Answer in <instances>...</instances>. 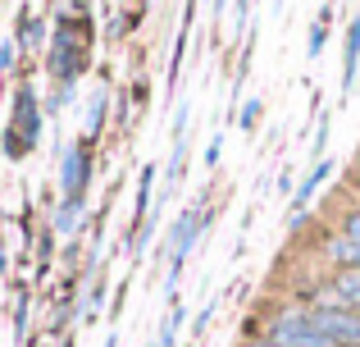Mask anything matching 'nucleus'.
Masks as SVG:
<instances>
[{
  "instance_id": "nucleus-1",
  "label": "nucleus",
  "mask_w": 360,
  "mask_h": 347,
  "mask_svg": "<svg viewBox=\"0 0 360 347\" xmlns=\"http://www.w3.org/2000/svg\"><path fill=\"white\" fill-rule=\"evenodd\" d=\"M37 146H41V106H37V92L23 82L14 92V115L5 124V156L9 160H23Z\"/></svg>"
},
{
  "instance_id": "nucleus-2",
  "label": "nucleus",
  "mask_w": 360,
  "mask_h": 347,
  "mask_svg": "<svg viewBox=\"0 0 360 347\" xmlns=\"http://www.w3.org/2000/svg\"><path fill=\"white\" fill-rule=\"evenodd\" d=\"M205 229H210V215H205V210H183L174 220V233H169V275H165L169 297H178L174 288H178V279H183V265H187V256L196 251V242H201Z\"/></svg>"
},
{
  "instance_id": "nucleus-3",
  "label": "nucleus",
  "mask_w": 360,
  "mask_h": 347,
  "mask_svg": "<svg viewBox=\"0 0 360 347\" xmlns=\"http://www.w3.org/2000/svg\"><path fill=\"white\" fill-rule=\"evenodd\" d=\"M264 339H274V343H283V347H333L324 334L315 329V324H310V311L301 302L278 306V311L269 315V324H264Z\"/></svg>"
},
{
  "instance_id": "nucleus-4",
  "label": "nucleus",
  "mask_w": 360,
  "mask_h": 347,
  "mask_svg": "<svg viewBox=\"0 0 360 347\" xmlns=\"http://www.w3.org/2000/svg\"><path fill=\"white\" fill-rule=\"evenodd\" d=\"M310 324L324 334L333 347H360V315L342 311V306H328V302H310Z\"/></svg>"
},
{
  "instance_id": "nucleus-5",
  "label": "nucleus",
  "mask_w": 360,
  "mask_h": 347,
  "mask_svg": "<svg viewBox=\"0 0 360 347\" xmlns=\"http://www.w3.org/2000/svg\"><path fill=\"white\" fill-rule=\"evenodd\" d=\"M87 183H91V151L87 146H69L60 165V201H87Z\"/></svg>"
},
{
  "instance_id": "nucleus-6",
  "label": "nucleus",
  "mask_w": 360,
  "mask_h": 347,
  "mask_svg": "<svg viewBox=\"0 0 360 347\" xmlns=\"http://www.w3.org/2000/svg\"><path fill=\"white\" fill-rule=\"evenodd\" d=\"M46 64H51V78H60V87H73L78 73H82V64H87V55H82V51H64V46H51Z\"/></svg>"
},
{
  "instance_id": "nucleus-7",
  "label": "nucleus",
  "mask_w": 360,
  "mask_h": 347,
  "mask_svg": "<svg viewBox=\"0 0 360 347\" xmlns=\"http://www.w3.org/2000/svg\"><path fill=\"white\" fill-rule=\"evenodd\" d=\"M82 224H87V201H60L51 215V233L55 238H73V233H82Z\"/></svg>"
},
{
  "instance_id": "nucleus-8",
  "label": "nucleus",
  "mask_w": 360,
  "mask_h": 347,
  "mask_svg": "<svg viewBox=\"0 0 360 347\" xmlns=\"http://www.w3.org/2000/svg\"><path fill=\"white\" fill-rule=\"evenodd\" d=\"M356 64H360V18L347 23V46H342V96L356 87Z\"/></svg>"
},
{
  "instance_id": "nucleus-9",
  "label": "nucleus",
  "mask_w": 360,
  "mask_h": 347,
  "mask_svg": "<svg viewBox=\"0 0 360 347\" xmlns=\"http://www.w3.org/2000/svg\"><path fill=\"white\" fill-rule=\"evenodd\" d=\"M41 42H51L46 18L32 14V9H23V14H18V46H23V51H41Z\"/></svg>"
},
{
  "instance_id": "nucleus-10",
  "label": "nucleus",
  "mask_w": 360,
  "mask_h": 347,
  "mask_svg": "<svg viewBox=\"0 0 360 347\" xmlns=\"http://www.w3.org/2000/svg\"><path fill=\"white\" fill-rule=\"evenodd\" d=\"M328 174H333V160H315V165H310V174L301 178V187H297V201H292V210H306L310 196H315V187L324 183Z\"/></svg>"
},
{
  "instance_id": "nucleus-11",
  "label": "nucleus",
  "mask_w": 360,
  "mask_h": 347,
  "mask_svg": "<svg viewBox=\"0 0 360 347\" xmlns=\"http://www.w3.org/2000/svg\"><path fill=\"white\" fill-rule=\"evenodd\" d=\"M324 256L333 260L338 270H352V265H360V247H356L352 238H342V233H338V238H328V242H324Z\"/></svg>"
},
{
  "instance_id": "nucleus-12",
  "label": "nucleus",
  "mask_w": 360,
  "mask_h": 347,
  "mask_svg": "<svg viewBox=\"0 0 360 347\" xmlns=\"http://www.w3.org/2000/svg\"><path fill=\"white\" fill-rule=\"evenodd\" d=\"M150 187H155V165H141V178H137V215H132V229L137 224H146V210L155 201H150Z\"/></svg>"
},
{
  "instance_id": "nucleus-13",
  "label": "nucleus",
  "mask_w": 360,
  "mask_h": 347,
  "mask_svg": "<svg viewBox=\"0 0 360 347\" xmlns=\"http://www.w3.org/2000/svg\"><path fill=\"white\" fill-rule=\"evenodd\" d=\"M183 320H187V311L174 302V306H169V315H165V324H160L155 347H174V343H178V329H183Z\"/></svg>"
},
{
  "instance_id": "nucleus-14",
  "label": "nucleus",
  "mask_w": 360,
  "mask_h": 347,
  "mask_svg": "<svg viewBox=\"0 0 360 347\" xmlns=\"http://www.w3.org/2000/svg\"><path fill=\"white\" fill-rule=\"evenodd\" d=\"M328 18H333V9H319V18L310 23V46H306L310 60H319V55H324V42H328Z\"/></svg>"
},
{
  "instance_id": "nucleus-15",
  "label": "nucleus",
  "mask_w": 360,
  "mask_h": 347,
  "mask_svg": "<svg viewBox=\"0 0 360 347\" xmlns=\"http://www.w3.org/2000/svg\"><path fill=\"white\" fill-rule=\"evenodd\" d=\"M105 106H110V96H105V92H96V96H91V115H87V128H82V146H87L91 137H96L101 128H105Z\"/></svg>"
},
{
  "instance_id": "nucleus-16",
  "label": "nucleus",
  "mask_w": 360,
  "mask_h": 347,
  "mask_svg": "<svg viewBox=\"0 0 360 347\" xmlns=\"http://www.w3.org/2000/svg\"><path fill=\"white\" fill-rule=\"evenodd\" d=\"M187 151H192V146H187V137H178L174 151H169V187H165V192H174V183L183 178V160H187Z\"/></svg>"
},
{
  "instance_id": "nucleus-17",
  "label": "nucleus",
  "mask_w": 360,
  "mask_h": 347,
  "mask_svg": "<svg viewBox=\"0 0 360 347\" xmlns=\"http://www.w3.org/2000/svg\"><path fill=\"white\" fill-rule=\"evenodd\" d=\"M260 115H264V106H260V101H246V106H242V119H238V124L246 128V133H255V124H260Z\"/></svg>"
},
{
  "instance_id": "nucleus-18",
  "label": "nucleus",
  "mask_w": 360,
  "mask_h": 347,
  "mask_svg": "<svg viewBox=\"0 0 360 347\" xmlns=\"http://www.w3.org/2000/svg\"><path fill=\"white\" fill-rule=\"evenodd\" d=\"M342 238H352L360 247V206H352V210L342 215Z\"/></svg>"
},
{
  "instance_id": "nucleus-19",
  "label": "nucleus",
  "mask_w": 360,
  "mask_h": 347,
  "mask_svg": "<svg viewBox=\"0 0 360 347\" xmlns=\"http://www.w3.org/2000/svg\"><path fill=\"white\" fill-rule=\"evenodd\" d=\"M14 60H18V42H0V78L14 73Z\"/></svg>"
},
{
  "instance_id": "nucleus-20",
  "label": "nucleus",
  "mask_w": 360,
  "mask_h": 347,
  "mask_svg": "<svg viewBox=\"0 0 360 347\" xmlns=\"http://www.w3.org/2000/svg\"><path fill=\"white\" fill-rule=\"evenodd\" d=\"M214 306H219V302H205V306H201V315H196V320H192V339H201V334H205V324H210Z\"/></svg>"
},
{
  "instance_id": "nucleus-21",
  "label": "nucleus",
  "mask_w": 360,
  "mask_h": 347,
  "mask_svg": "<svg viewBox=\"0 0 360 347\" xmlns=\"http://www.w3.org/2000/svg\"><path fill=\"white\" fill-rule=\"evenodd\" d=\"M219 151H224V137H214V142L205 146V170H214V165H219Z\"/></svg>"
},
{
  "instance_id": "nucleus-22",
  "label": "nucleus",
  "mask_w": 360,
  "mask_h": 347,
  "mask_svg": "<svg viewBox=\"0 0 360 347\" xmlns=\"http://www.w3.org/2000/svg\"><path fill=\"white\" fill-rule=\"evenodd\" d=\"M324 142H328V115H319V133H315V151H310V156L324 151Z\"/></svg>"
},
{
  "instance_id": "nucleus-23",
  "label": "nucleus",
  "mask_w": 360,
  "mask_h": 347,
  "mask_svg": "<svg viewBox=\"0 0 360 347\" xmlns=\"http://www.w3.org/2000/svg\"><path fill=\"white\" fill-rule=\"evenodd\" d=\"M14 329H18V334L27 329V297H23V302H18V315H14Z\"/></svg>"
},
{
  "instance_id": "nucleus-24",
  "label": "nucleus",
  "mask_w": 360,
  "mask_h": 347,
  "mask_svg": "<svg viewBox=\"0 0 360 347\" xmlns=\"http://www.w3.org/2000/svg\"><path fill=\"white\" fill-rule=\"evenodd\" d=\"M5 270H9V256H5V233H0V279H5Z\"/></svg>"
},
{
  "instance_id": "nucleus-25",
  "label": "nucleus",
  "mask_w": 360,
  "mask_h": 347,
  "mask_svg": "<svg viewBox=\"0 0 360 347\" xmlns=\"http://www.w3.org/2000/svg\"><path fill=\"white\" fill-rule=\"evenodd\" d=\"M246 347H283V343H274V339H251Z\"/></svg>"
},
{
  "instance_id": "nucleus-26",
  "label": "nucleus",
  "mask_w": 360,
  "mask_h": 347,
  "mask_svg": "<svg viewBox=\"0 0 360 347\" xmlns=\"http://www.w3.org/2000/svg\"><path fill=\"white\" fill-rule=\"evenodd\" d=\"M210 5H214V14H219V18H224V5H229V0H210Z\"/></svg>"
},
{
  "instance_id": "nucleus-27",
  "label": "nucleus",
  "mask_w": 360,
  "mask_h": 347,
  "mask_svg": "<svg viewBox=\"0 0 360 347\" xmlns=\"http://www.w3.org/2000/svg\"><path fill=\"white\" fill-rule=\"evenodd\" d=\"M105 347H119V334H110V339H105Z\"/></svg>"
},
{
  "instance_id": "nucleus-28",
  "label": "nucleus",
  "mask_w": 360,
  "mask_h": 347,
  "mask_svg": "<svg viewBox=\"0 0 360 347\" xmlns=\"http://www.w3.org/2000/svg\"><path fill=\"white\" fill-rule=\"evenodd\" d=\"M146 347H155V343H146Z\"/></svg>"
}]
</instances>
